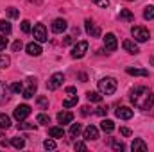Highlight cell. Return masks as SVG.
<instances>
[{
	"label": "cell",
	"mask_w": 154,
	"mask_h": 152,
	"mask_svg": "<svg viewBox=\"0 0 154 152\" xmlns=\"http://www.w3.org/2000/svg\"><path fill=\"white\" fill-rule=\"evenodd\" d=\"M131 102L134 104V108L147 111L154 106V93L147 86H136L131 90Z\"/></svg>",
	"instance_id": "obj_1"
},
{
	"label": "cell",
	"mask_w": 154,
	"mask_h": 152,
	"mask_svg": "<svg viewBox=\"0 0 154 152\" xmlns=\"http://www.w3.org/2000/svg\"><path fill=\"white\" fill-rule=\"evenodd\" d=\"M99 91L102 95H113L116 91V81L113 77H104L99 81Z\"/></svg>",
	"instance_id": "obj_2"
},
{
	"label": "cell",
	"mask_w": 154,
	"mask_h": 152,
	"mask_svg": "<svg viewBox=\"0 0 154 152\" xmlns=\"http://www.w3.org/2000/svg\"><path fill=\"white\" fill-rule=\"evenodd\" d=\"M25 82H27V86L23 88L22 97H23V99H32V97H34V93H36V90H38V82H36V79H34V77H27V79H25Z\"/></svg>",
	"instance_id": "obj_3"
},
{
	"label": "cell",
	"mask_w": 154,
	"mask_h": 152,
	"mask_svg": "<svg viewBox=\"0 0 154 152\" xmlns=\"http://www.w3.org/2000/svg\"><path fill=\"white\" fill-rule=\"evenodd\" d=\"M131 34H133L134 41H138V43H145L147 39L151 38V32H149L145 27H140V25L133 27V29H131Z\"/></svg>",
	"instance_id": "obj_4"
},
{
	"label": "cell",
	"mask_w": 154,
	"mask_h": 152,
	"mask_svg": "<svg viewBox=\"0 0 154 152\" xmlns=\"http://www.w3.org/2000/svg\"><path fill=\"white\" fill-rule=\"evenodd\" d=\"M32 34H34V39L38 43H45L48 39V34H47V27L43 23H36L34 29H32Z\"/></svg>",
	"instance_id": "obj_5"
},
{
	"label": "cell",
	"mask_w": 154,
	"mask_h": 152,
	"mask_svg": "<svg viewBox=\"0 0 154 152\" xmlns=\"http://www.w3.org/2000/svg\"><path fill=\"white\" fill-rule=\"evenodd\" d=\"M63 81H65V75L63 74H59V72H56V74H52V77L48 79V82H47V88L48 90H57L61 84H63Z\"/></svg>",
	"instance_id": "obj_6"
},
{
	"label": "cell",
	"mask_w": 154,
	"mask_h": 152,
	"mask_svg": "<svg viewBox=\"0 0 154 152\" xmlns=\"http://www.w3.org/2000/svg\"><path fill=\"white\" fill-rule=\"evenodd\" d=\"M86 52H88V41H79L72 48V57L74 59H81V57H84Z\"/></svg>",
	"instance_id": "obj_7"
},
{
	"label": "cell",
	"mask_w": 154,
	"mask_h": 152,
	"mask_svg": "<svg viewBox=\"0 0 154 152\" xmlns=\"http://www.w3.org/2000/svg\"><path fill=\"white\" fill-rule=\"evenodd\" d=\"M29 114H31V106H27V104H22V106H18V108L14 109L13 116H14L18 122H22V120H25Z\"/></svg>",
	"instance_id": "obj_8"
},
{
	"label": "cell",
	"mask_w": 154,
	"mask_h": 152,
	"mask_svg": "<svg viewBox=\"0 0 154 152\" xmlns=\"http://www.w3.org/2000/svg\"><path fill=\"white\" fill-rule=\"evenodd\" d=\"M84 29H86L88 36H91V38H99L100 36V27L97 23H93L91 20H86L84 22Z\"/></svg>",
	"instance_id": "obj_9"
},
{
	"label": "cell",
	"mask_w": 154,
	"mask_h": 152,
	"mask_svg": "<svg viewBox=\"0 0 154 152\" xmlns=\"http://www.w3.org/2000/svg\"><path fill=\"white\" fill-rule=\"evenodd\" d=\"M104 47H106V50H109V52H115L116 47H118V41H116V36L115 34H106L104 36Z\"/></svg>",
	"instance_id": "obj_10"
},
{
	"label": "cell",
	"mask_w": 154,
	"mask_h": 152,
	"mask_svg": "<svg viewBox=\"0 0 154 152\" xmlns=\"http://www.w3.org/2000/svg\"><path fill=\"white\" fill-rule=\"evenodd\" d=\"M66 27H68V23H66V20H63V18H56V20L52 22V31H54L56 34L65 32V31H66Z\"/></svg>",
	"instance_id": "obj_11"
},
{
	"label": "cell",
	"mask_w": 154,
	"mask_h": 152,
	"mask_svg": "<svg viewBox=\"0 0 154 152\" xmlns=\"http://www.w3.org/2000/svg\"><path fill=\"white\" fill-rule=\"evenodd\" d=\"M122 47H124V50H125V52H129V54H133V56H136V54L140 52V48H138L136 41H133V39H125V41L122 43Z\"/></svg>",
	"instance_id": "obj_12"
},
{
	"label": "cell",
	"mask_w": 154,
	"mask_h": 152,
	"mask_svg": "<svg viewBox=\"0 0 154 152\" xmlns=\"http://www.w3.org/2000/svg\"><path fill=\"white\" fill-rule=\"evenodd\" d=\"M97 138H99V129H97L95 125H88V127L84 129V140L93 141V140H97Z\"/></svg>",
	"instance_id": "obj_13"
},
{
	"label": "cell",
	"mask_w": 154,
	"mask_h": 152,
	"mask_svg": "<svg viewBox=\"0 0 154 152\" xmlns=\"http://www.w3.org/2000/svg\"><path fill=\"white\" fill-rule=\"evenodd\" d=\"M115 114L120 120H129V118H133V109L127 108V106H122V108H118L115 111Z\"/></svg>",
	"instance_id": "obj_14"
},
{
	"label": "cell",
	"mask_w": 154,
	"mask_h": 152,
	"mask_svg": "<svg viewBox=\"0 0 154 152\" xmlns=\"http://www.w3.org/2000/svg\"><path fill=\"white\" fill-rule=\"evenodd\" d=\"M25 50H27V54L29 56H34V57H38V56H41V47H39V43H36V41H31L27 47H25Z\"/></svg>",
	"instance_id": "obj_15"
},
{
	"label": "cell",
	"mask_w": 154,
	"mask_h": 152,
	"mask_svg": "<svg viewBox=\"0 0 154 152\" xmlns=\"http://www.w3.org/2000/svg\"><path fill=\"white\" fill-rule=\"evenodd\" d=\"M147 149H149V147H147V143H145V141H143V140H140V138H134V140H133V143H131V150L133 152H147Z\"/></svg>",
	"instance_id": "obj_16"
},
{
	"label": "cell",
	"mask_w": 154,
	"mask_h": 152,
	"mask_svg": "<svg viewBox=\"0 0 154 152\" xmlns=\"http://www.w3.org/2000/svg\"><path fill=\"white\" fill-rule=\"evenodd\" d=\"M74 120V113H70V111H61V113H57V122L63 125V123H70Z\"/></svg>",
	"instance_id": "obj_17"
},
{
	"label": "cell",
	"mask_w": 154,
	"mask_h": 152,
	"mask_svg": "<svg viewBox=\"0 0 154 152\" xmlns=\"http://www.w3.org/2000/svg\"><path fill=\"white\" fill-rule=\"evenodd\" d=\"M125 72L134 77H149V70H143V68H127Z\"/></svg>",
	"instance_id": "obj_18"
},
{
	"label": "cell",
	"mask_w": 154,
	"mask_h": 152,
	"mask_svg": "<svg viewBox=\"0 0 154 152\" xmlns=\"http://www.w3.org/2000/svg\"><path fill=\"white\" fill-rule=\"evenodd\" d=\"M118 18H120L122 22H134V14H133L129 9H122L120 14H118Z\"/></svg>",
	"instance_id": "obj_19"
},
{
	"label": "cell",
	"mask_w": 154,
	"mask_h": 152,
	"mask_svg": "<svg viewBox=\"0 0 154 152\" xmlns=\"http://www.w3.org/2000/svg\"><path fill=\"white\" fill-rule=\"evenodd\" d=\"M48 134H50V138H63L65 136V129L63 127H50Z\"/></svg>",
	"instance_id": "obj_20"
},
{
	"label": "cell",
	"mask_w": 154,
	"mask_h": 152,
	"mask_svg": "<svg viewBox=\"0 0 154 152\" xmlns=\"http://www.w3.org/2000/svg\"><path fill=\"white\" fill-rule=\"evenodd\" d=\"M7 91H9V88H7L4 82H0V104H5V102L9 100V95H7Z\"/></svg>",
	"instance_id": "obj_21"
},
{
	"label": "cell",
	"mask_w": 154,
	"mask_h": 152,
	"mask_svg": "<svg viewBox=\"0 0 154 152\" xmlns=\"http://www.w3.org/2000/svg\"><path fill=\"white\" fill-rule=\"evenodd\" d=\"M100 129H102L104 132H113V131H115V123H113L111 120H102V122H100Z\"/></svg>",
	"instance_id": "obj_22"
},
{
	"label": "cell",
	"mask_w": 154,
	"mask_h": 152,
	"mask_svg": "<svg viewBox=\"0 0 154 152\" xmlns=\"http://www.w3.org/2000/svg\"><path fill=\"white\" fill-rule=\"evenodd\" d=\"M11 127V118L7 114L0 113V129H9Z\"/></svg>",
	"instance_id": "obj_23"
},
{
	"label": "cell",
	"mask_w": 154,
	"mask_h": 152,
	"mask_svg": "<svg viewBox=\"0 0 154 152\" xmlns=\"http://www.w3.org/2000/svg\"><path fill=\"white\" fill-rule=\"evenodd\" d=\"M86 97H88V100H90V102H102V95H100V93H97V91H88V93H86Z\"/></svg>",
	"instance_id": "obj_24"
},
{
	"label": "cell",
	"mask_w": 154,
	"mask_h": 152,
	"mask_svg": "<svg viewBox=\"0 0 154 152\" xmlns=\"http://www.w3.org/2000/svg\"><path fill=\"white\" fill-rule=\"evenodd\" d=\"M18 129H20V131H32V129H36V123H31V122L22 120V122L18 123Z\"/></svg>",
	"instance_id": "obj_25"
},
{
	"label": "cell",
	"mask_w": 154,
	"mask_h": 152,
	"mask_svg": "<svg viewBox=\"0 0 154 152\" xmlns=\"http://www.w3.org/2000/svg\"><path fill=\"white\" fill-rule=\"evenodd\" d=\"M81 132H82V125H81V123H72V127H70V136H72V138H77Z\"/></svg>",
	"instance_id": "obj_26"
},
{
	"label": "cell",
	"mask_w": 154,
	"mask_h": 152,
	"mask_svg": "<svg viewBox=\"0 0 154 152\" xmlns=\"http://www.w3.org/2000/svg\"><path fill=\"white\" fill-rule=\"evenodd\" d=\"M77 95H72L70 99H66V100H63V108H74V106H77Z\"/></svg>",
	"instance_id": "obj_27"
},
{
	"label": "cell",
	"mask_w": 154,
	"mask_h": 152,
	"mask_svg": "<svg viewBox=\"0 0 154 152\" xmlns=\"http://www.w3.org/2000/svg\"><path fill=\"white\" fill-rule=\"evenodd\" d=\"M0 32H2V34H5V36H7V34H11V23H9V22H5V20H2V22H0Z\"/></svg>",
	"instance_id": "obj_28"
},
{
	"label": "cell",
	"mask_w": 154,
	"mask_h": 152,
	"mask_svg": "<svg viewBox=\"0 0 154 152\" xmlns=\"http://www.w3.org/2000/svg\"><path fill=\"white\" fill-rule=\"evenodd\" d=\"M36 122L41 123V125H48V123H50V116L45 114V113H39L38 116H36Z\"/></svg>",
	"instance_id": "obj_29"
},
{
	"label": "cell",
	"mask_w": 154,
	"mask_h": 152,
	"mask_svg": "<svg viewBox=\"0 0 154 152\" xmlns=\"http://www.w3.org/2000/svg\"><path fill=\"white\" fill-rule=\"evenodd\" d=\"M111 149L115 152H122V150H125V145L122 141H118V140H111Z\"/></svg>",
	"instance_id": "obj_30"
},
{
	"label": "cell",
	"mask_w": 154,
	"mask_h": 152,
	"mask_svg": "<svg viewBox=\"0 0 154 152\" xmlns=\"http://www.w3.org/2000/svg\"><path fill=\"white\" fill-rule=\"evenodd\" d=\"M11 145H13L14 149H23V147H25V140H23V138H13V140H11Z\"/></svg>",
	"instance_id": "obj_31"
},
{
	"label": "cell",
	"mask_w": 154,
	"mask_h": 152,
	"mask_svg": "<svg viewBox=\"0 0 154 152\" xmlns=\"http://www.w3.org/2000/svg\"><path fill=\"white\" fill-rule=\"evenodd\" d=\"M143 18L145 20H152L154 18V5H147L143 9Z\"/></svg>",
	"instance_id": "obj_32"
},
{
	"label": "cell",
	"mask_w": 154,
	"mask_h": 152,
	"mask_svg": "<svg viewBox=\"0 0 154 152\" xmlns=\"http://www.w3.org/2000/svg\"><path fill=\"white\" fill-rule=\"evenodd\" d=\"M9 90H11L13 93H22V91H23V84H22V82H13V84L9 86Z\"/></svg>",
	"instance_id": "obj_33"
},
{
	"label": "cell",
	"mask_w": 154,
	"mask_h": 152,
	"mask_svg": "<svg viewBox=\"0 0 154 152\" xmlns=\"http://www.w3.org/2000/svg\"><path fill=\"white\" fill-rule=\"evenodd\" d=\"M38 106L41 108V109H48V99L47 97H38Z\"/></svg>",
	"instance_id": "obj_34"
},
{
	"label": "cell",
	"mask_w": 154,
	"mask_h": 152,
	"mask_svg": "<svg viewBox=\"0 0 154 152\" xmlns=\"http://www.w3.org/2000/svg\"><path fill=\"white\" fill-rule=\"evenodd\" d=\"M9 65H11V59H9L7 56H2V54H0V68H7Z\"/></svg>",
	"instance_id": "obj_35"
},
{
	"label": "cell",
	"mask_w": 154,
	"mask_h": 152,
	"mask_svg": "<svg viewBox=\"0 0 154 152\" xmlns=\"http://www.w3.org/2000/svg\"><path fill=\"white\" fill-rule=\"evenodd\" d=\"M43 147H45L47 150H54V149H56V141H54V140H45V141H43Z\"/></svg>",
	"instance_id": "obj_36"
},
{
	"label": "cell",
	"mask_w": 154,
	"mask_h": 152,
	"mask_svg": "<svg viewBox=\"0 0 154 152\" xmlns=\"http://www.w3.org/2000/svg\"><path fill=\"white\" fill-rule=\"evenodd\" d=\"M22 31H23L25 34L31 32V22H29V20H23V22H22Z\"/></svg>",
	"instance_id": "obj_37"
},
{
	"label": "cell",
	"mask_w": 154,
	"mask_h": 152,
	"mask_svg": "<svg viewBox=\"0 0 154 152\" xmlns=\"http://www.w3.org/2000/svg\"><path fill=\"white\" fill-rule=\"evenodd\" d=\"M91 2H93L95 5H99V7H104V9L109 5V0H91Z\"/></svg>",
	"instance_id": "obj_38"
},
{
	"label": "cell",
	"mask_w": 154,
	"mask_h": 152,
	"mask_svg": "<svg viewBox=\"0 0 154 152\" xmlns=\"http://www.w3.org/2000/svg\"><path fill=\"white\" fill-rule=\"evenodd\" d=\"M7 14H9L11 18H18V16H20V13H18L14 7H9V9H7Z\"/></svg>",
	"instance_id": "obj_39"
},
{
	"label": "cell",
	"mask_w": 154,
	"mask_h": 152,
	"mask_svg": "<svg viewBox=\"0 0 154 152\" xmlns=\"http://www.w3.org/2000/svg\"><path fill=\"white\" fill-rule=\"evenodd\" d=\"M5 47H7V38L0 34V50H5Z\"/></svg>",
	"instance_id": "obj_40"
},
{
	"label": "cell",
	"mask_w": 154,
	"mask_h": 152,
	"mask_svg": "<svg viewBox=\"0 0 154 152\" xmlns=\"http://www.w3.org/2000/svg\"><path fill=\"white\" fill-rule=\"evenodd\" d=\"M22 47H23V43H22L20 39H16V41L13 43V50H14V52H18V50H22Z\"/></svg>",
	"instance_id": "obj_41"
},
{
	"label": "cell",
	"mask_w": 154,
	"mask_h": 152,
	"mask_svg": "<svg viewBox=\"0 0 154 152\" xmlns=\"http://www.w3.org/2000/svg\"><path fill=\"white\" fill-rule=\"evenodd\" d=\"M74 147H75V150H86V149H88V147H86V143H82V141H75V145H74Z\"/></svg>",
	"instance_id": "obj_42"
},
{
	"label": "cell",
	"mask_w": 154,
	"mask_h": 152,
	"mask_svg": "<svg viewBox=\"0 0 154 152\" xmlns=\"http://www.w3.org/2000/svg\"><path fill=\"white\" fill-rule=\"evenodd\" d=\"M90 113H93V111L90 109V106H82V109H81V114H82V116H88Z\"/></svg>",
	"instance_id": "obj_43"
},
{
	"label": "cell",
	"mask_w": 154,
	"mask_h": 152,
	"mask_svg": "<svg viewBox=\"0 0 154 152\" xmlns=\"http://www.w3.org/2000/svg\"><path fill=\"white\" fill-rule=\"evenodd\" d=\"M120 134H122V136H131V131H129L127 127H122V129H120Z\"/></svg>",
	"instance_id": "obj_44"
},
{
	"label": "cell",
	"mask_w": 154,
	"mask_h": 152,
	"mask_svg": "<svg viewBox=\"0 0 154 152\" xmlns=\"http://www.w3.org/2000/svg\"><path fill=\"white\" fill-rule=\"evenodd\" d=\"M106 113H108V108H97V114H100V116H104Z\"/></svg>",
	"instance_id": "obj_45"
},
{
	"label": "cell",
	"mask_w": 154,
	"mask_h": 152,
	"mask_svg": "<svg viewBox=\"0 0 154 152\" xmlns=\"http://www.w3.org/2000/svg\"><path fill=\"white\" fill-rule=\"evenodd\" d=\"M66 93H68V95H75V88H74V86H68V88H66Z\"/></svg>",
	"instance_id": "obj_46"
},
{
	"label": "cell",
	"mask_w": 154,
	"mask_h": 152,
	"mask_svg": "<svg viewBox=\"0 0 154 152\" xmlns=\"http://www.w3.org/2000/svg\"><path fill=\"white\" fill-rule=\"evenodd\" d=\"M72 43V36H65V39H63V45H70Z\"/></svg>",
	"instance_id": "obj_47"
},
{
	"label": "cell",
	"mask_w": 154,
	"mask_h": 152,
	"mask_svg": "<svg viewBox=\"0 0 154 152\" xmlns=\"http://www.w3.org/2000/svg\"><path fill=\"white\" fill-rule=\"evenodd\" d=\"M79 79H81V82H86V81H88V75L81 72V74H79Z\"/></svg>",
	"instance_id": "obj_48"
},
{
	"label": "cell",
	"mask_w": 154,
	"mask_h": 152,
	"mask_svg": "<svg viewBox=\"0 0 154 152\" xmlns=\"http://www.w3.org/2000/svg\"><path fill=\"white\" fill-rule=\"evenodd\" d=\"M27 2H32V4H41V0H27Z\"/></svg>",
	"instance_id": "obj_49"
},
{
	"label": "cell",
	"mask_w": 154,
	"mask_h": 152,
	"mask_svg": "<svg viewBox=\"0 0 154 152\" xmlns=\"http://www.w3.org/2000/svg\"><path fill=\"white\" fill-rule=\"evenodd\" d=\"M125 2H134V0H125Z\"/></svg>",
	"instance_id": "obj_50"
}]
</instances>
